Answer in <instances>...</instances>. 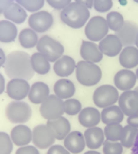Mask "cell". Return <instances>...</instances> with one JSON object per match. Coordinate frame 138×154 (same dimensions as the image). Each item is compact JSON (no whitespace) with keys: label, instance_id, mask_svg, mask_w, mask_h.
Instances as JSON below:
<instances>
[{"label":"cell","instance_id":"obj_1","mask_svg":"<svg viewBox=\"0 0 138 154\" xmlns=\"http://www.w3.org/2000/svg\"><path fill=\"white\" fill-rule=\"evenodd\" d=\"M3 68L10 78H24L29 80L35 73L31 64V56L19 50L8 54Z\"/></svg>","mask_w":138,"mask_h":154},{"label":"cell","instance_id":"obj_2","mask_svg":"<svg viewBox=\"0 0 138 154\" xmlns=\"http://www.w3.org/2000/svg\"><path fill=\"white\" fill-rule=\"evenodd\" d=\"M60 18L64 24L71 29H81L85 26L90 18L89 9L85 5L72 1L61 11Z\"/></svg>","mask_w":138,"mask_h":154},{"label":"cell","instance_id":"obj_3","mask_svg":"<svg viewBox=\"0 0 138 154\" xmlns=\"http://www.w3.org/2000/svg\"><path fill=\"white\" fill-rule=\"evenodd\" d=\"M76 76L79 84L85 87H93L99 84L102 78L101 68L97 63L81 60L77 63Z\"/></svg>","mask_w":138,"mask_h":154},{"label":"cell","instance_id":"obj_4","mask_svg":"<svg viewBox=\"0 0 138 154\" xmlns=\"http://www.w3.org/2000/svg\"><path fill=\"white\" fill-rule=\"evenodd\" d=\"M5 116L12 124H25L30 120L32 116V109L25 101L13 100L5 108Z\"/></svg>","mask_w":138,"mask_h":154},{"label":"cell","instance_id":"obj_5","mask_svg":"<svg viewBox=\"0 0 138 154\" xmlns=\"http://www.w3.org/2000/svg\"><path fill=\"white\" fill-rule=\"evenodd\" d=\"M37 52L41 53L50 62H54L64 54V45L52 37L45 35L41 37L36 45Z\"/></svg>","mask_w":138,"mask_h":154},{"label":"cell","instance_id":"obj_6","mask_svg":"<svg viewBox=\"0 0 138 154\" xmlns=\"http://www.w3.org/2000/svg\"><path fill=\"white\" fill-rule=\"evenodd\" d=\"M110 28L107 26L106 19L102 16H94L89 18L85 24L84 33L87 39L94 42H99L108 34Z\"/></svg>","mask_w":138,"mask_h":154},{"label":"cell","instance_id":"obj_7","mask_svg":"<svg viewBox=\"0 0 138 154\" xmlns=\"http://www.w3.org/2000/svg\"><path fill=\"white\" fill-rule=\"evenodd\" d=\"M118 89L112 85H102L96 89L93 94L94 103L101 109L115 105L116 103H118Z\"/></svg>","mask_w":138,"mask_h":154},{"label":"cell","instance_id":"obj_8","mask_svg":"<svg viewBox=\"0 0 138 154\" xmlns=\"http://www.w3.org/2000/svg\"><path fill=\"white\" fill-rule=\"evenodd\" d=\"M39 112L43 118L46 120L55 119L63 116L64 112V100L58 97L55 94L49 95L43 103H41Z\"/></svg>","mask_w":138,"mask_h":154},{"label":"cell","instance_id":"obj_9","mask_svg":"<svg viewBox=\"0 0 138 154\" xmlns=\"http://www.w3.org/2000/svg\"><path fill=\"white\" fill-rule=\"evenodd\" d=\"M28 23L29 28L34 30L36 33H45L52 28L54 23V18L51 13L41 10L29 16Z\"/></svg>","mask_w":138,"mask_h":154},{"label":"cell","instance_id":"obj_10","mask_svg":"<svg viewBox=\"0 0 138 154\" xmlns=\"http://www.w3.org/2000/svg\"><path fill=\"white\" fill-rule=\"evenodd\" d=\"M54 141L55 137L47 124L37 125L32 130V143L38 149H49Z\"/></svg>","mask_w":138,"mask_h":154},{"label":"cell","instance_id":"obj_11","mask_svg":"<svg viewBox=\"0 0 138 154\" xmlns=\"http://www.w3.org/2000/svg\"><path fill=\"white\" fill-rule=\"evenodd\" d=\"M30 84L24 78H11L5 87L8 96L13 100H24L28 97L30 91Z\"/></svg>","mask_w":138,"mask_h":154},{"label":"cell","instance_id":"obj_12","mask_svg":"<svg viewBox=\"0 0 138 154\" xmlns=\"http://www.w3.org/2000/svg\"><path fill=\"white\" fill-rule=\"evenodd\" d=\"M118 106L124 115L131 116L138 113V93L135 90L124 91L119 95Z\"/></svg>","mask_w":138,"mask_h":154},{"label":"cell","instance_id":"obj_13","mask_svg":"<svg viewBox=\"0 0 138 154\" xmlns=\"http://www.w3.org/2000/svg\"><path fill=\"white\" fill-rule=\"evenodd\" d=\"M99 49L107 57H116L123 49V45L116 34H107L99 41Z\"/></svg>","mask_w":138,"mask_h":154},{"label":"cell","instance_id":"obj_14","mask_svg":"<svg viewBox=\"0 0 138 154\" xmlns=\"http://www.w3.org/2000/svg\"><path fill=\"white\" fill-rule=\"evenodd\" d=\"M136 82H137V77L135 72L131 71L130 69H122L118 71L114 77L115 87L122 92L133 90L135 88Z\"/></svg>","mask_w":138,"mask_h":154},{"label":"cell","instance_id":"obj_15","mask_svg":"<svg viewBox=\"0 0 138 154\" xmlns=\"http://www.w3.org/2000/svg\"><path fill=\"white\" fill-rule=\"evenodd\" d=\"M80 54L83 60L94 63H98L103 59V53L99 49V45L90 40H83L81 43Z\"/></svg>","mask_w":138,"mask_h":154},{"label":"cell","instance_id":"obj_16","mask_svg":"<svg viewBox=\"0 0 138 154\" xmlns=\"http://www.w3.org/2000/svg\"><path fill=\"white\" fill-rule=\"evenodd\" d=\"M47 126L52 131L54 137L58 140H64V138L71 132V125L70 122L64 116H61L55 119L47 120Z\"/></svg>","mask_w":138,"mask_h":154},{"label":"cell","instance_id":"obj_17","mask_svg":"<svg viewBox=\"0 0 138 154\" xmlns=\"http://www.w3.org/2000/svg\"><path fill=\"white\" fill-rule=\"evenodd\" d=\"M138 33V26L135 22L127 20L124 22L121 29H119L116 32V35L118 38L120 39L121 43L123 47H127V45H135L136 36Z\"/></svg>","mask_w":138,"mask_h":154},{"label":"cell","instance_id":"obj_18","mask_svg":"<svg viewBox=\"0 0 138 154\" xmlns=\"http://www.w3.org/2000/svg\"><path fill=\"white\" fill-rule=\"evenodd\" d=\"M84 138L87 148H89L90 150H97L103 146V143L105 140L104 130L98 126L86 128L84 132Z\"/></svg>","mask_w":138,"mask_h":154},{"label":"cell","instance_id":"obj_19","mask_svg":"<svg viewBox=\"0 0 138 154\" xmlns=\"http://www.w3.org/2000/svg\"><path fill=\"white\" fill-rule=\"evenodd\" d=\"M76 66L77 62L74 58L68 55H63L56 61H54L53 71L58 77L66 78L76 71Z\"/></svg>","mask_w":138,"mask_h":154},{"label":"cell","instance_id":"obj_20","mask_svg":"<svg viewBox=\"0 0 138 154\" xmlns=\"http://www.w3.org/2000/svg\"><path fill=\"white\" fill-rule=\"evenodd\" d=\"M64 147L71 154L81 153L86 147L84 134L80 131H71L64 138Z\"/></svg>","mask_w":138,"mask_h":154},{"label":"cell","instance_id":"obj_21","mask_svg":"<svg viewBox=\"0 0 138 154\" xmlns=\"http://www.w3.org/2000/svg\"><path fill=\"white\" fill-rule=\"evenodd\" d=\"M11 139L17 147H24L32 141V130L24 124L15 126L11 130Z\"/></svg>","mask_w":138,"mask_h":154},{"label":"cell","instance_id":"obj_22","mask_svg":"<svg viewBox=\"0 0 138 154\" xmlns=\"http://www.w3.org/2000/svg\"><path fill=\"white\" fill-rule=\"evenodd\" d=\"M78 120L81 126L84 128H91L96 127L101 122V112L97 108L87 107L81 110V112L78 114Z\"/></svg>","mask_w":138,"mask_h":154},{"label":"cell","instance_id":"obj_23","mask_svg":"<svg viewBox=\"0 0 138 154\" xmlns=\"http://www.w3.org/2000/svg\"><path fill=\"white\" fill-rule=\"evenodd\" d=\"M119 63L124 69H134L138 66V48L135 45H127L119 54Z\"/></svg>","mask_w":138,"mask_h":154},{"label":"cell","instance_id":"obj_24","mask_svg":"<svg viewBox=\"0 0 138 154\" xmlns=\"http://www.w3.org/2000/svg\"><path fill=\"white\" fill-rule=\"evenodd\" d=\"M50 95V89L47 84L43 82H36L31 86L28 98L32 103L41 105Z\"/></svg>","mask_w":138,"mask_h":154},{"label":"cell","instance_id":"obj_25","mask_svg":"<svg viewBox=\"0 0 138 154\" xmlns=\"http://www.w3.org/2000/svg\"><path fill=\"white\" fill-rule=\"evenodd\" d=\"M54 94L60 97L63 100H66L68 98H71L76 93V86L70 79L61 78L54 84L53 87Z\"/></svg>","mask_w":138,"mask_h":154},{"label":"cell","instance_id":"obj_26","mask_svg":"<svg viewBox=\"0 0 138 154\" xmlns=\"http://www.w3.org/2000/svg\"><path fill=\"white\" fill-rule=\"evenodd\" d=\"M124 118V113L119 106L113 105L106 107L101 112V122L105 125L110 124H121Z\"/></svg>","mask_w":138,"mask_h":154},{"label":"cell","instance_id":"obj_27","mask_svg":"<svg viewBox=\"0 0 138 154\" xmlns=\"http://www.w3.org/2000/svg\"><path fill=\"white\" fill-rule=\"evenodd\" d=\"M18 37L17 26L10 20H0V42L10 43Z\"/></svg>","mask_w":138,"mask_h":154},{"label":"cell","instance_id":"obj_28","mask_svg":"<svg viewBox=\"0 0 138 154\" xmlns=\"http://www.w3.org/2000/svg\"><path fill=\"white\" fill-rule=\"evenodd\" d=\"M5 19L10 20L15 24H21L28 18V14L27 11L21 7L20 5H18L17 2H14L7 11L3 13Z\"/></svg>","mask_w":138,"mask_h":154},{"label":"cell","instance_id":"obj_29","mask_svg":"<svg viewBox=\"0 0 138 154\" xmlns=\"http://www.w3.org/2000/svg\"><path fill=\"white\" fill-rule=\"evenodd\" d=\"M31 64H32L33 71L39 75L48 74L51 69L50 61L39 52H36L31 55Z\"/></svg>","mask_w":138,"mask_h":154},{"label":"cell","instance_id":"obj_30","mask_svg":"<svg viewBox=\"0 0 138 154\" xmlns=\"http://www.w3.org/2000/svg\"><path fill=\"white\" fill-rule=\"evenodd\" d=\"M39 38L37 33L31 28L24 29L19 32L18 35V41L20 45L25 49H33L37 45Z\"/></svg>","mask_w":138,"mask_h":154},{"label":"cell","instance_id":"obj_31","mask_svg":"<svg viewBox=\"0 0 138 154\" xmlns=\"http://www.w3.org/2000/svg\"><path fill=\"white\" fill-rule=\"evenodd\" d=\"M138 134V129L135 128L133 126L126 125L125 127H123L122 135H121L120 143L123 146V148H127L130 149L134 146V143L136 140V137Z\"/></svg>","mask_w":138,"mask_h":154},{"label":"cell","instance_id":"obj_32","mask_svg":"<svg viewBox=\"0 0 138 154\" xmlns=\"http://www.w3.org/2000/svg\"><path fill=\"white\" fill-rule=\"evenodd\" d=\"M106 22H107V26L110 28V30H112L113 32L116 33L119 29H121V26L124 24L125 20L124 17L121 13L116 11L108 12L107 15H106Z\"/></svg>","mask_w":138,"mask_h":154},{"label":"cell","instance_id":"obj_33","mask_svg":"<svg viewBox=\"0 0 138 154\" xmlns=\"http://www.w3.org/2000/svg\"><path fill=\"white\" fill-rule=\"evenodd\" d=\"M122 131H123V127L121 126V124L106 125L105 128H104L105 139L112 141H120Z\"/></svg>","mask_w":138,"mask_h":154},{"label":"cell","instance_id":"obj_34","mask_svg":"<svg viewBox=\"0 0 138 154\" xmlns=\"http://www.w3.org/2000/svg\"><path fill=\"white\" fill-rule=\"evenodd\" d=\"M46 0H15V2L20 5L27 12L35 13L41 11L45 5Z\"/></svg>","mask_w":138,"mask_h":154},{"label":"cell","instance_id":"obj_35","mask_svg":"<svg viewBox=\"0 0 138 154\" xmlns=\"http://www.w3.org/2000/svg\"><path fill=\"white\" fill-rule=\"evenodd\" d=\"M82 110V103L76 98H68L64 100V112L65 114L74 116L79 114Z\"/></svg>","mask_w":138,"mask_h":154},{"label":"cell","instance_id":"obj_36","mask_svg":"<svg viewBox=\"0 0 138 154\" xmlns=\"http://www.w3.org/2000/svg\"><path fill=\"white\" fill-rule=\"evenodd\" d=\"M13 146L11 136L7 132H0V154H11Z\"/></svg>","mask_w":138,"mask_h":154},{"label":"cell","instance_id":"obj_37","mask_svg":"<svg viewBox=\"0 0 138 154\" xmlns=\"http://www.w3.org/2000/svg\"><path fill=\"white\" fill-rule=\"evenodd\" d=\"M103 154H122L123 146L120 141H112L105 139L103 143Z\"/></svg>","mask_w":138,"mask_h":154},{"label":"cell","instance_id":"obj_38","mask_svg":"<svg viewBox=\"0 0 138 154\" xmlns=\"http://www.w3.org/2000/svg\"><path fill=\"white\" fill-rule=\"evenodd\" d=\"M113 5V0H94L93 8L99 13H106L112 10Z\"/></svg>","mask_w":138,"mask_h":154},{"label":"cell","instance_id":"obj_39","mask_svg":"<svg viewBox=\"0 0 138 154\" xmlns=\"http://www.w3.org/2000/svg\"><path fill=\"white\" fill-rule=\"evenodd\" d=\"M46 2L51 8H53L54 10L62 11V10L65 9L69 3L72 2V0H46Z\"/></svg>","mask_w":138,"mask_h":154},{"label":"cell","instance_id":"obj_40","mask_svg":"<svg viewBox=\"0 0 138 154\" xmlns=\"http://www.w3.org/2000/svg\"><path fill=\"white\" fill-rule=\"evenodd\" d=\"M15 154H39V151L38 148H36L35 146L27 145L24 147H18Z\"/></svg>","mask_w":138,"mask_h":154},{"label":"cell","instance_id":"obj_41","mask_svg":"<svg viewBox=\"0 0 138 154\" xmlns=\"http://www.w3.org/2000/svg\"><path fill=\"white\" fill-rule=\"evenodd\" d=\"M47 154H71L64 146L61 145H52L48 149Z\"/></svg>","mask_w":138,"mask_h":154},{"label":"cell","instance_id":"obj_42","mask_svg":"<svg viewBox=\"0 0 138 154\" xmlns=\"http://www.w3.org/2000/svg\"><path fill=\"white\" fill-rule=\"evenodd\" d=\"M15 0H0V14H3L13 3Z\"/></svg>","mask_w":138,"mask_h":154},{"label":"cell","instance_id":"obj_43","mask_svg":"<svg viewBox=\"0 0 138 154\" xmlns=\"http://www.w3.org/2000/svg\"><path fill=\"white\" fill-rule=\"evenodd\" d=\"M126 122H127V125L133 126L138 129V113L134 114V115H131V116H127Z\"/></svg>","mask_w":138,"mask_h":154},{"label":"cell","instance_id":"obj_44","mask_svg":"<svg viewBox=\"0 0 138 154\" xmlns=\"http://www.w3.org/2000/svg\"><path fill=\"white\" fill-rule=\"evenodd\" d=\"M74 1L80 3V5H85V7L88 8V9L93 8V5H94V0H74Z\"/></svg>","mask_w":138,"mask_h":154},{"label":"cell","instance_id":"obj_45","mask_svg":"<svg viewBox=\"0 0 138 154\" xmlns=\"http://www.w3.org/2000/svg\"><path fill=\"white\" fill-rule=\"evenodd\" d=\"M5 77L3 75L0 73V95L2 94L3 92L5 91Z\"/></svg>","mask_w":138,"mask_h":154},{"label":"cell","instance_id":"obj_46","mask_svg":"<svg viewBox=\"0 0 138 154\" xmlns=\"http://www.w3.org/2000/svg\"><path fill=\"white\" fill-rule=\"evenodd\" d=\"M5 60H7V55H5V51L0 48V68H2L5 66Z\"/></svg>","mask_w":138,"mask_h":154},{"label":"cell","instance_id":"obj_47","mask_svg":"<svg viewBox=\"0 0 138 154\" xmlns=\"http://www.w3.org/2000/svg\"><path fill=\"white\" fill-rule=\"evenodd\" d=\"M132 154H138V134L135 143H134V146L132 147Z\"/></svg>","mask_w":138,"mask_h":154},{"label":"cell","instance_id":"obj_48","mask_svg":"<svg viewBox=\"0 0 138 154\" xmlns=\"http://www.w3.org/2000/svg\"><path fill=\"white\" fill-rule=\"evenodd\" d=\"M84 154H101V153H100V152H98L97 150H90V151L85 152Z\"/></svg>","mask_w":138,"mask_h":154},{"label":"cell","instance_id":"obj_49","mask_svg":"<svg viewBox=\"0 0 138 154\" xmlns=\"http://www.w3.org/2000/svg\"><path fill=\"white\" fill-rule=\"evenodd\" d=\"M135 45L136 48H138V33H137V36H136V40H135Z\"/></svg>","mask_w":138,"mask_h":154},{"label":"cell","instance_id":"obj_50","mask_svg":"<svg viewBox=\"0 0 138 154\" xmlns=\"http://www.w3.org/2000/svg\"><path fill=\"white\" fill-rule=\"evenodd\" d=\"M135 74H136V77H137V79H138V66H137V70H136Z\"/></svg>","mask_w":138,"mask_h":154},{"label":"cell","instance_id":"obj_51","mask_svg":"<svg viewBox=\"0 0 138 154\" xmlns=\"http://www.w3.org/2000/svg\"><path fill=\"white\" fill-rule=\"evenodd\" d=\"M134 90H135V91H136V92H137V93H138V87H136V88H134Z\"/></svg>","mask_w":138,"mask_h":154},{"label":"cell","instance_id":"obj_52","mask_svg":"<svg viewBox=\"0 0 138 154\" xmlns=\"http://www.w3.org/2000/svg\"><path fill=\"white\" fill-rule=\"evenodd\" d=\"M134 2H136V3H138V0H133Z\"/></svg>","mask_w":138,"mask_h":154}]
</instances>
